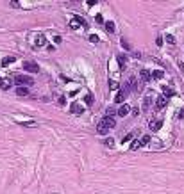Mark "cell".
I'll return each mask as SVG.
<instances>
[{"mask_svg":"<svg viewBox=\"0 0 184 194\" xmlns=\"http://www.w3.org/2000/svg\"><path fill=\"white\" fill-rule=\"evenodd\" d=\"M16 95H20V96H27V95H29V89H27V87H16Z\"/></svg>","mask_w":184,"mask_h":194,"instance_id":"obj_15","label":"cell"},{"mask_svg":"<svg viewBox=\"0 0 184 194\" xmlns=\"http://www.w3.org/2000/svg\"><path fill=\"white\" fill-rule=\"evenodd\" d=\"M89 41H91V43H98V36H97V34H91V36H89Z\"/></svg>","mask_w":184,"mask_h":194,"instance_id":"obj_23","label":"cell"},{"mask_svg":"<svg viewBox=\"0 0 184 194\" xmlns=\"http://www.w3.org/2000/svg\"><path fill=\"white\" fill-rule=\"evenodd\" d=\"M23 69L29 71V73H38L39 66H38V63H34V61H23Z\"/></svg>","mask_w":184,"mask_h":194,"instance_id":"obj_2","label":"cell"},{"mask_svg":"<svg viewBox=\"0 0 184 194\" xmlns=\"http://www.w3.org/2000/svg\"><path fill=\"white\" fill-rule=\"evenodd\" d=\"M116 59H118V64H120V66H125V64H127V57H125L124 54H118Z\"/></svg>","mask_w":184,"mask_h":194,"instance_id":"obj_13","label":"cell"},{"mask_svg":"<svg viewBox=\"0 0 184 194\" xmlns=\"http://www.w3.org/2000/svg\"><path fill=\"white\" fill-rule=\"evenodd\" d=\"M148 127H150V130L156 132V130H159V128L163 127V121H161V119H152L150 123H148Z\"/></svg>","mask_w":184,"mask_h":194,"instance_id":"obj_6","label":"cell"},{"mask_svg":"<svg viewBox=\"0 0 184 194\" xmlns=\"http://www.w3.org/2000/svg\"><path fill=\"white\" fill-rule=\"evenodd\" d=\"M84 101H86V105H93V96H91V95H86Z\"/></svg>","mask_w":184,"mask_h":194,"instance_id":"obj_19","label":"cell"},{"mask_svg":"<svg viewBox=\"0 0 184 194\" xmlns=\"http://www.w3.org/2000/svg\"><path fill=\"white\" fill-rule=\"evenodd\" d=\"M163 91H165V98H166V96H173V89H170V87H165Z\"/></svg>","mask_w":184,"mask_h":194,"instance_id":"obj_20","label":"cell"},{"mask_svg":"<svg viewBox=\"0 0 184 194\" xmlns=\"http://www.w3.org/2000/svg\"><path fill=\"white\" fill-rule=\"evenodd\" d=\"M109 89H118V82H116V80H111V82H109Z\"/></svg>","mask_w":184,"mask_h":194,"instance_id":"obj_25","label":"cell"},{"mask_svg":"<svg viewBox=\"0 0 184 194\" xmlns=\"http://www.w3.org/2000/svg\"><path fill=\"white\" fill-rule=\"evenodd\" d=\"M166 43H170V45H173V43H175V37H173L172 34H166Z\"/></svg>","mask_w":184,"mask_h":194,"instance_id":"obj_21","label":"cell"},{"mask_svg":"<svg viewBox=\"0 0 184 194\" xmlns=\"http://www.w3.org/2000/svg\"><path fill=\"white\" fill-rule=\"evenodd\" d=\"M130 139H132V134H127V135H125L124 139H122V142H129Z\"/></svg>","mask_w":184,"mask_h":194,"instance_id":"obj_26","label":"cell"},{"mask_svg":"<svg viewBox=\"0 0 184 194\" xmlns=\"http://www.w3.org/2000/svg\"><path fill=\"white\" fill-rule=\"evenodd\" d=\"M143 107H145V109H148V107H150V98H148V96L145 98V103H143Z\"/></svg>","mask_w":184,"mask_h":194,"instance_id":"obj_28","label":"cell"},{"mask_svg":"<svg viewBox=\"0 0 184 194\" xmlns=\"http://www.w3.org/2000/svg\"><path fill=\"white\" fill-rule=\"evenodd\" d=\"M150 142V135H143V139H141V144H148Z\"/></svg>","mask_w":184,"mask_h":194,"instance_id":"obj_24","label":"cell"},{"mask_svg":"<svg viewBox=\"0 0 184 194\" xmlns=\"http://www.w3.org/2000/svg\"><path fill=\"white\" fill-rule=\"evenodd\" d=\"M179 118H184V107H182V109L179 110Z\"/></svg>","mask_w":184,"mask_h":194,"instance_id":"obj_32","label":"cell"},{"mask_svg":"<svg viewBox=\"0 0 184 194\" xmlns=\"http://www.w3.org/2000/svg\"><path fill=\"white\" fill-rule=\"evenodd\" d=\"M139 146H143V144H141V141H134V142L130 144V148H132V150H136V148H139Z\"/></svg>","mask_w":184,"mask_h":194,"instance_id":"obj_22","label":"cell"},{"mask_svg":"<svg viewBox=\"0 0 184 194\" xmlns=\"http://www.w3.org/2000/svg\"><path fill=\"white\" fill-rule=\"evenodd\" d=\"M104 144H106L107 148H113V146H115V141H113V137H107V139L104 141Z\"/></svg>","mask_w":184,"mask_h":194,"instance_id":"obj_18","label":"cell"},{"mask_svg":"<svg viewBox=\"0 0 184 194\" xmlns=\"http://www.w3.org/2000/svg\"><path fill=\"white\" fill-rule=\"evenodd\" d=\"M156 43H157V45L161 46V45H163V37H157V39H156Z\"/></svg>","mask_w":184,"mask_h":194,"instance_id":"obj_31","label":"cell"},{"mask_svg":"<svg viewBox=\"0 0 184 194\" xmlns=\"http://www.w3.org/2000/svg\"><path fill=\"white\" fill-rule=\"evenodd\" d=\"M80 25H84V20L80 16H73L70 20V29H79Z\"/></svg>","mask_w":184,"mask_h":194,"instance_id":"obj_3","label":"cell"},{"mask_svg":"<svg viewBox=\"0 0 184 194\" xmlns=\"http://www.w3.org/2000/svg\"><path fill=\"white\" fill-rule=\"evenodd\" d=\"M11 5H13V7H20V4L16 2V0H13V2H11Z\"/></svg>","mask_w":184,"mask_h":194,"instance_id":"obj_33","label":"cell"},{"mask_svg":"<svg viewBox=\"0 0 184 194\" xmlns=\"http://www.w3.org/2000/svg\"><path fill=\"white\" fill-rule=\"evenodd\" d=\"M139 78H141V82H148V80L152 78V77H150V71L141 69V71H139Z\"/></svg>","mask_w":184,"mask_h":194,"instance_id":"obj_7","label":"cell"},{"mask_svg":"<svg viewBox=\"0 0 184 194\" xmlns=\"http://www.w3.org/2000/svg\"><path fill=\"white\" fill-rule=\"evenodd\" d=\"M165 105H166V98H165V96H159V98L156 100V107H157V109H163Z\"/></svg>","mask_w":184,"mask_h":194,"instance_id":"obj_11","label":"cell"},{"mask_svg":"<svg viewBox=\"0 0 184 194\" xmlns=\"http://www.w3.org/2000/svg\"><path fill=\"white\" fill-rule=\"evenodd\" d=\"M14 61H16V57H14V55H9V57L2 59V66H9L11 63H14Z\"/></svg>","mask_w":184,"mask_h":194,"instance_id":"obj_12","label":"cell"},{"mask_svg":"<svg viewBox=\"0 0 184 194\" xmlns=\"http://www.w3.org/2000/svg\"><path fill=\"white\" fill-rule=\"evenodd\" d=\"M109 130H111V128H109V127L104 123V121H100V123H98V127H97V132H98L100 135H106V134H109Z\"/></svg>","mask_w":184,"mask_h":194,"instance_id":"obj_4","label":"cell"},{"mask_svg":"<svg viewBox=\"0 0 184 194\" xmlns=\"http://www.w3.org/2000/svg\"><path fill=\"white\" fill-rule=\"evenodd\" d=\"M95 4H97V0H88V5H89V7H91V5H95Z\"/></svg>","mask_w":184,"mask_h":194,"instance_id":"obj_30","label":"cell"},{"mask_svg":"<svg viewBox=\"0 0 184 194\" xmlns=\"http://www.w3.org/2000/svg\"><path fill=\"white\" fill-rule=\"evenodd\" d=\"M66 103V100H65V96H59V105H65Z\"/></svg>","mask_w":184,"mask_h":194,"instance_id":"obj_29","label":"cell"},{"mask_svg":"<svg viewBox=\"0 0 184 194\" xmlns=\"http://www.w3.org/2000/svg\"><path fill=\"white\" fill-rule=\"evenodd\" d=\"M43 45H45V36H43V34H38V36L34 37V46H36V48H41Z\"/></svg>","mask_w":184,"mask_h":194,"instance_id":"obj_5","label":"cell"},{"mask_svg":"<svg viewBox=\"0 0 184 194\" xmlns=\"http://www.w3.org/2000/svg\"><path fill=\"white\" fill-rule=\"evenodd\" d=\"M70 109H71V112H73V114H82V110H84L82 107H80V105L77 103V101H73V103H71V107H70Z\"/></svg>","mask_w":184,"mask_h":194,"instance_id":"obj_9","label":"cell"},{"mask_svg":"<svg viewBox=\"0 0 184 194\" xmlns=\"http://www.w3.org/2000/svg\"><path fill=\"white\" fill-rule=\"evenodd\" d=\"M95 22H97V23H102V22H104V18H102V14H97V16H95Z\"/></svg>","mask_w":184,"mask_h":194,"instance_id":"obj_27","label":"cell"},{"mask_svg":"<svg viewBox=\"0 0 184 194\" xmlns=\"http://www.w3.org/2000/svg\"><path fill=\"white\" fill-rule=\"evenodd\" d=\"M130 112V107L129 105H122L120 109H118V116H127Z\"/></svg>","mask_w":184,"mask_h":194,"instance_id":"obj_10","label":"cell"},{"mask_svg":"<svg viewBox=\"0 0 184 194\" xmlns=\"http://www.w3.org/2000/svg\"><path fill=\"white\" fill-rule=\"evenodd\" d=\"M14 82H16L20 87H25V86H32V84H34V78L29 77V75H16V77H14Z\"/></svg>","mask_w":184,"mask_h":194,"instance_id":"obj_1","label":"cell"},{"mask_svg":"<svg viewBox=\"0 0 184 194\" xmlns=\"http://www.w3.org/2000/svg\"><path fill=\"white\" fill-rule=\"evenodd\" d=\"M163 75H165V71L163 69H156V71H152L150 77H154V78H163Z\"/></svg>","mask_w":184,"mask_h":194,"instance_id":"obj_14","label":"cell"},{"mask_svg":"<svg viewBox=\"0 0 184 194\" xmlns=\"http://www.w3.org/2000/svg\"><path fill=\"white\" fill-rule=\"evenodd\" d=\"M11 86H13V80H11V78H4V80H0V87H2L4 91H5V89H9Z\"/></svg>","mask_w":184,"mask_h":194,"instance_id":"obj_8","label":"cell"},{"mask_svg":"<svg viewBox=\"0 0 184 194\" xmlns=\"http://www.w3.org/2000/svg\"><path fill=\"white\" fill-rule=\"evenodd\" d=\"M106 30L109 34H113L115 32V22H106Z\"/></svg>","mask_w":184,"mask_h":194,"instance_id":"obj_16","label":"cell"},{"mask_svg":"<svg viewBox=\"0 0 184 194\" xmlns=\"http://www.w3.org/2000/svg\"><path fill=\"white\" fill-rule=\"evenodd\" d=\"M125 93H124V91H118V95H116V101H118V103H124V100H125Z\"/></svg>","mask_w":184,"mask_h":194,"instance_id":"obj_17","label":"cell"}]
</instances>
